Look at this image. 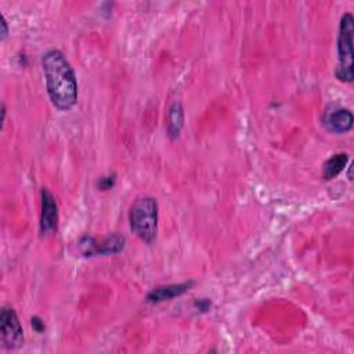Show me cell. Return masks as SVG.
Wrapping results in <instances>:
<instances>
[{
    "instance_id": "obj_1",
    "label": "cell",
    "mask_w": 354,
    "mask_h": 354,
    "mask_svg": "<svg viewBox=\"0 0 354 354\" xmlns=\"http://www.w3.org/2000/svg\"><path fill=\"white\" fill-rule=\"evenodd\" d=\"M48 97L59 111L71 109L77 100V80L71 62L59 50H48L41 57Z\"/></svg>"
},
{
    "instance_id": "obj_2",
    "label": "cell",
    "mask_w": 354,
    "mask_h": 354,
    "mask_svg": "<svg viewBox=\"0 0 354 354\" xmlns=\"http://www.w3.org/2000/svg\"><path fill=\"white\" fill-rule=\"evenodd\" d=\"M131 231L145 243H152L158 234V202L152 196H140L130 206Z\"/></svg>"
},
{
    "instance_id": "obj_3",
    "label": "cell",
    "mask_w": 354,
    "mask_h": 354,
    "mask_svg": "<svg viewBox=\"0 0 354 354\" xmlns=\"http://www.w3.org/2000/svg\"><path fill=\"white\" fill-rule=\"evenodd\" d=\"M353 32L354 19L350 12L343 14L337 35V66L335 71L340 82L350 83L353 80Z\"/></svg>"
},
{
    "instance_id": "obj_4",
    "label": "cell",
    "mask_w": 354,
    "mask_h": 354,
    "mask_svg": "<svg viewBox=\"0 0 354 354\" xmlns=\"http://www.w3.org/2000/svg\"><path fill=\"white\" fill-rule=\"evenodd\" d=\"M0 339L6 348H17L24 342V330L17 313L11 307H3L0 313Z\"/></svg>"
},
{
    "instance_id": "obj_5",
    "label": "cell",
    "mask_w": 354,
    "mask_h": 354,
    "mask_svg": "<svg viewBox=\"0 0 354 354\" xmlns=\"http://www.w3.org/2000/svg\"><path fill=\"white\" fill-rule=\"evenodd\" d=\"M124 236L111 235L102 239L93 236H84L79 241V248L83 256H98V254H113L119 253L124 248Z\"/></svg>"
},
{
    "instance_id": "obj_6",
    "label": "cell",
    "mask_w": 354,
    "mask_h": 354,
    "mask_svg": "<svg viewBox=\"0 0 354 354\" xmlns=\"http://www.w3.org/2000/svg\"><path fill=\"white\" fill-rule=\"evenodd\" d=\"M41 196V213H40V231L43 235H50L57 230L58 225V205L54 195L43 188Z\"/></svg>"
},
{
    "instance_id": "obj_7",
    "label": "cell",
    "mask_w": 354,
    "mask_h": 354,
    "mask_svg": "<svg viewBox=\"0 0 354 354\" xmlns=\"http://www.w3.org/2000/svg\"><path fill=\"white\" fill-rule=\"evenodd\" d=\"M353 113L346 108L333 106L332 109H326L322 118V123L325 129L335 134L347 133L353 127Z\"/></svg>"
},
{
    "instance_id": "obj_8",
    "label": "cell",
    "mask_w": 354,
    "mask_h": 354,
    "mask_svg": "<svg viewBox=\"0 0 354 354\" xmlns=\"http://www.w3.org/2000/svg\"><path fill=\"white\" fill-rule=\"evenodd\" d=\"M192 286V281L183 282V283H174V285H165V286H156L147 295V301L149 303H160L165 300H171L173 297L181 296Z\"/></svg>"
},
{
    "instance_id": "obj_9",
    "label": "cell",
    "mask_w": 354,
    "mask_h": 354,
    "mask_svg": "<svg viewBox=\"0 0 354 354\" xmlns=\"http://www.w3.org/2000/svg\"><path fill=\"white\" fill-rule=\"evenodd\" d=\"M167 134L170 138H176L180 136V131L184 124V109L181 102L174 101L169 108L167 113Z\"/></svg>"
},
{
    "instance_id": "obj_10",
    "label": "cell",
    "mask_w": 354,
    "mask_h": 354,
    "mask_svg": "<svg viewBox=\"0 0 354 354\" xmlns=\"http://www.w3.org/2000/svg\"><path fill=\"white\" fill-rule=\"evenodd\" d=\"M348 160V155L347 153H335L333 156H330L322 167V176L325 180H330L335 178L337 174H340L343 171V169L346 167V163Z\"/></svg>"
},
{
    "instance_id": "obj_11",
    "label": "cell",
    "mask_w": 354,
    "mask_h": 354,
    "mask_svg": "<svg viewBox=\"0 0 354 354\" xmlns=\"http://www.w3.org/2000/svg\"><path fill=\"white\" fill-rule=\"evenodd\" d=\"M115 181H116V177L115 174H109V176H102L100 177V180L97 181V185L100 189H109L115 185Z\"/></svg>"
},
{
    "instance_id": "obj_12",
    "label": "cell",
    "mask_w": 354,
    "mask_h": 354,
    "mask_svg": "<svg viewBox=\"0 0 354 354\" xmlns=\"http://www.w3.org/2000/svg\"><path fill=\"white\" fill-rule=\"evenodd\" d=\"M30 324H32V326H33V329L36 330V332H39V333H41L43 330H44V322L39 318V317H32V321H30Z\"/></svg>"
},
{
    "instance_id": "obj_13",
    "label": "cell",
    "mask_w": 354,
    "mask_h": 354,
    "mask_svg": "<svg viewBox=\"0 0 354 354\" xmlns=\"http://www.w3.org/2000/svg\"><path fill=\"white\" fill-rule=\"evenodd\" d=\"M195 306H196L198 308H201L202 311H206V310L210 307V301H209L207 299H202V300L195 301Z\"/></svg>"
},
{
    "instance_id": "obj_14",
    "label": "cell",
    "mask_w": 354,
    "mask_h": 354,
    "mask_svg": "<svg viewBox=\"0 0 354 354\" xmlns=\"http://www.w3.org/2000/svg\"><path fill=\"white\" fill-rule=\"evenodd\" d=\"M1 26H3V29H1V40H4L6 36L8 35V26H7V21H6L4 17H1Z\"/></svg>"
}]
</instances>
